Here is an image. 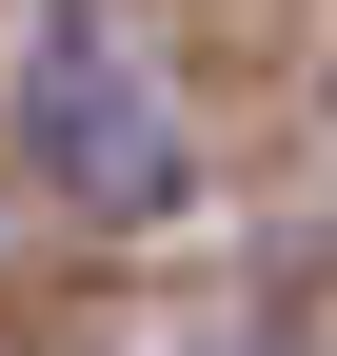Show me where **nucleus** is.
<instances>
[{
  "label": "nucleus",
  "mask_w": 337,
  "mask_h": 356,
  "mask_svg": "<svg viewBox=\"0 0 337 356\" xmlns=\"http://www.w3.org/2000/svg\"><path fill=\"white\" fill-rule=\"evenodd\" d=\"M40 159H60V178L100 159V198H159V178H179L139 60H119V20H60V40H40Z\"/></svg>",
  "instance_id": "1"
}]
</instances>
